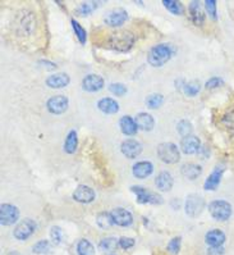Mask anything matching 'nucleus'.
<instances>
[{
  "instance_id": "obj_1",
  "label": "nucleus",
  "mask_w": 234,
  "mask_h": 255,
  "mask_svg": "<svg viewBox=\"0 0 234 255\" xmlns=\"http://www.w3.org/2000/svg\"><path fill=\"white\" fill-rule=\"evenodd\" d=\"M107 48L117 53H128L136 44V36L127 29H117L110 32L106 40Z\"/></svg>"
},
{
  "instance_id": "obj_2",
  "label": "nucleus",
  "mask_w": 234,
  "mask_h": 255,
  "mask_svg": "<svg viewBox=\"0 0 234 255\" xmlns=\"http://www.w3.org/2000/svg\"><path fill=\"white\" fill-rule=\"evenodd\" d=\"M173 56H174V50L169 44H157L150 49L149 54H147V63L151 67L160 68V67L165 66Z\"/></svg>"
},
{
  "instance_id": "obj_3",
  "label": "nucleus",
  "mask_w": 234,
  "mask_h": 255,
  "mask_svg": "<svg viewBox=\"0 0 234 255\" xmlns=\"http://www.w3.org/2000/svg\"><path fill=\"white\" fill-rule=\"evenodd\" d=\"M156 154L163 163L177 164L181 161V150L174 142H161L156 147Z\"/></svg>"
},
{
  "instance_id": "obj_4",
  "label": "nucleus",
  "mask_w": 234,
  "mask_h": 255,
  "mask_svg": "<svg viewBox=\"0 0 234 255\" xmlns=\"http://www.w3.org/2000/svg\"><path fill=\"white\" fill-rule=\"evenodd\" d=\"M130 191L136 195V201L138 204H153V205H161L164 203V199L159 194L153 193L150 190L145 189L140 185L130 186Z\"/></svg>"
},
{
  "instance_id": "obj_5",
  "label": "nucleus",
  "mask_w": 234,
  "mask_h": 255,
  "mask_svg": "<svg viewBox=\"0 0 234 255\" xmlns=\"http://www.w3.org/2000/svg\"><path fill=\"white\" fill-rule=\"evenodd\" d=\"M208 213L210 216L215 219V221H219V222H225L232 217V209L231 203H228L225 200H214L208 205Z\"/></svg>"
},
{
  "instance_id": "obj_6",
  "label": "nucleus",
  "mask_w": 234,
  "mask_h": 255,
  "mask_svg": "<svg viewBox=\"0 0 234 255\" xmlns=\"http://www.w3.org/2000/svg\"><path fill=\"white\" fill-rule=\"evenodd\" d=\"M206 208L205 199L199 194H189L184 201V212L189 218H197Z\"/></svg>"
},
{
  "instance_id": "obj_7",
  "label": "nucleus",
  "mask_w": 234,
  "mask_h": 255,
  "mask_svg": "<svg viewBox=\"0 0 234 255\" xmlns=\"http://www.w3.org/2000/svg\"><path fill=\"white\" fill-rule=\"evenodd\" d=\"M37 229V222L32 218H25L17 223L13 229L14 239L18 241H26L28 240Z\"/></svg>"
},
{
  "instance_id": "obj_8",
  "label": "nucleus",
  "mask_w": 234,
  "mask_h": 255,
  "mask_svg": "<svg viewBox=\"0 0 234 255\" xmlns=\"http://www.w3.org/2000/svg\"><path fill=\"white\" fill-rule=\"evenodd\" d=\"M20 221V209L16 205L4 203L0 205V225L3 227L13 226Z\"/></svg>"
},
{
  "instance_id": "obj_9",
  "label": "nucleus",
  "mask_w": 234,
  "mask_h": 255,
  "mask_svg": "<svg viewBox=\"0 0 234 255\" xmlns=\"http://www.w3.org/2000/svg\"><path fill=\"white\" fill-rule=\"evenodd\" d=\"M104 23L106 26L117 28V27L123 26L124 23L128 20V12L124 8H114V9L109 10L104 16Z\"/></svg>"
},
{
  "instance_id": "obj_10",
  "label": "nucleus",
  "mask_w": 234,
  "mask_h": 255,
  "mask_svg": "<svg viewBox=\"0 0 234 255\" xmlns=\"http://www.w3.org/2000/svg\"><path fill=\"white\" fill-rule=\"evenodd\" d=\"M69 99L65 95H54L48 99L46 102V109L49 113L55 115H60L68 111Z\"/></svg>"
},
{
  "instance_id": "obj_11",
  "label": "nucleus",
  "mask_w": 234,
  "mask_h": 255,
  "mask_svg": "<svg viewBox=\"0 0 234 255\" xmlns=\"http://www.w3.org/2000/svg\"><path fill=\"white\" fill-rule=\"evenodd\" d=\"M111 218H113L114 226L119 227H130L133 225V214L130 212V210L124 209V208H114L113 210H110Z\"/></svg>"
},
{
  "instance_id": "obj_12",
  "label": "nucleus",
  "mask_w": 234,
  "mask_h": 255,
  "mask_svg": "<svg viewBox=\"0 0 234 255\" xmlns=\"http://www.w3.org/2000/svg\"><path fill=\"white\" fill-rule=\"evenodd\" d=\"M143 146L136 139H127L121 144V153L128 159H136L142 153Z\"/></svg>"
},
{
  "instance_id": "obj_13",
  "label": "nucleus",
  "mask_w": 234,
  "mask_h": 255,
  "mask_svg": "<svg viewBox=\"0 0 234 255\" xmlns=\"http://www.w3.org/2000/svg\"><path fill=\"white\" fill-rule=\"evenodd\" d=\"M201 140L197 136H195V135H189V136L182 138V140L179 142V149L185 155L199 154V151L201 150Z\"/></svg>"
},
{
  "instance_id": "obj_14",
  "label": "nucleus",
  "mask_w": 234,
  "mask_h": 255,
  "mask_svg": "<svg viewBox=\"0 0 234 255\" xmlns=\"http://www.w3.org/2000/svg\"><path fill=\"white\" fill-rule=\"evenodd\" d=\"M105 86L104 79L99 75L90 73L82 79V88L86 92H99Z\"/></svg>"
},
{
  "instance_id": "obj_15",
  "label": "nucleus",
  "mask_w": 234,
  "mask_h": 255,
  "mask_svg": "<svg viewBox=\"0 0 234 255\" xmlns=\"http://www.w3.org/2000/svg\"><path fill=\"white\" fill-rule=\"evenodd\" d=\"M73 200H76L77 203L81 204H90L96 199V194L94 190L87 185H78L76 190L72 194Z\"/></svg>"
},
{
  "instance_id": "obj_16",
  "label": "nucleus",
  "mask_w": 234,
  "mask_h": 255,
  "mask_svg": "<svg viewBox=\"0 0 234 255\" xmlns=\"http://www.w3.org/2000/svg\"><path fill=\"white\" fill-rule=\"evenodd\" d=\"M224 166L223 164H218L212 170L211 173L208 174V178H206L205 183H204V190H206V191H215V190L218 189L221 182V178H223V174H224Z\"/></svg>"
},
{
  "instance_id": "obj_17",
  "label": "nucleus",
  "mask_w": 234,
  "mask_h": 255,
  "mask_svg": "<svg viewBox=\"0 0 234 255\" xmlns=\"http://www.w3.org/2000/svg\"><path fill=\"white\" fill-rule=\"evenodd\" d=\"M45 84L48 87L59 90V88L67 87V86L71 84V77H69L68 73H64V72L52 73V75H49L48 77H46Z\"/></svg>"
},
{
  "instance_id": "obj_18",
  "label": "nucleus",
  "mask_w": 234,
  "mask_h": 255,
  "mask_svg": "<svg viewBox=\"0 0 234 255\" xmlns=\"http://www.w3.org/2000/svg\"><path fill=\"white\" fill-rule=\"evenodd\" d=\"M173 185H174V178H173L172 173L168 170H161L155 177L156 189L161 191V193H169L170 190L173 189Z\"/></svg>"
},
{
  "instance_id": "obj_19",
  "label": "nucleus",
  "mask_w": 234,
  "mask_h": 255,
  "mask_svg": "<svg viewBox=\"0 0 234 255\" xmlns=\"http://www.w3.org/2000/svg\"><path fill=\"white\" fill-rule=\"evenodd\" d=\"M154 173V164L150 161H140L133 164L132 167V174L138 180L147 178Z\"/></svg>"
},
{
  "instance_id": "obj_20",
  "label": "nucleus",
  "mask_w": 234,
  "mask_h": 255,
  "mask_svg": "<svg viewBox=\"0 0 234 255\" xmlns=\"http://www.w3.org/2000/svg\"><path fill=\"white\" fill-rule=\"evenodd\" d=\"M188 13H189V20L191 22L195 25V26H202L205 23V13L202 10L201 4L199 1H191L188 5Z\"/></svg>"
},
{
  "instance_id": "obj_21",
  "label": "nucleus",
  "mask_w": 234,
  "mask_h": 255,
  "mask_svg": "<svg viewBox=\"0 0 234 255\" xmlns=\"http://www.w3.org/2000/svg\"><path fill=\"white\" fill-rule=\"evenodd\" d=\"M98 108L101 113H104V114H117L118 112H119V103L113 98H101L100 100L98 102Z\"/></svg>"
},
{
  "instance_id": "obj_22",
  "label": "nucleus",
  "mask_w": 234,
  "mask_h": 255,
  "mask_svg": "<svg viewBox=\"0 0 234 255\" xmlns=\"http://www.w3.org/2000/svg\"><path fill=\"white\" fill-rule=\"evenodd\" d=\"M134 121H136L137 126H138V130H142L145 132L153 131L154 127H155V119L150 113L146 112H141L134 117Z\"/></svg>"
},
{
  "instance_id": "obj_23",
  "label": "nucleus",
  "mask_w": 234,
  "mask_h": 255,
  "mask_svg": "<svg viewBox=\"0 0 234 255\" xmlns=\"http://www.w3.org/2000/svg\"><path fill=\"white\" fill-rule=\"evenodd\" d=\"M225 240H227V236L221 229H210L205 235V242L206 245H208V248L223 246Z\"/></svg>"
},
{
  "instance_id": "obj_24",
  "label": "nucleus",
  "mask_w": 234,
  "mask_h": 255,
  "mask_svg": "<svg viewBox=\"0 0 234 255\" xmlns=\"http://www.w3.org/2000/svg\"><path fill=\"white\" fill-rule=\"evenodd\" d=\"M119 128H121L122 134L126 136H134L138 132V126H137L134 118L130 115H123L119 119Z\"/></svg>"
},
{
  "instance_id": "obj_25",
  "label": "nucleus",
  "mask_w": 234,
  "mask_h": 255,
  "mask_svg": "<svg viewBox=\"0 0 234 255\" xmlns=\"http://www.w3.org/2000/svg\"><path fill=\"white\" fill-rule=\"evenodd\" d=\"M181 173L187 180L195 181L202 174V167L196 163H184L181 168Z\"/></svg>"
},
{
  "instance_id": "obj_26",
  "label": "nucleus",
  "mask_w": 234,
  "mask_h": 255,
  "mask_svg": "<svg viewBox=\"0 0 234 255\" xmlns=\"http://www.w3.org/2000/svg\"><path fill=\"white\" fill-rule=\"evenodd\" d=\"M103 1H83L75 9V14L77 17H87L92 14L95 10L98 9Z\"/></svg>"
},
{
  "instance_id": "obj_27",
  "label": "nucleus",
  "mask_w": 234,
  "mask_h": 255,
  "mask_svg": "<svg viewBox=\"0 0 234 255\" xmlns=\"http://www.w3.org/2000/svg\"><path fill=\"white\" fill-rule=\"evenodd\" d=\"M117 248H119V239L114 237V236H109V237H104L99 242V249L101 253L104 254H113Z\"/></svg>"
},
{
  "instance_id": "obj_28",
  "label": "nucleus",
  "mask_w": 234,
  "mask_h": 255,
  "mask_svg": "<svg viewBox=\"0 0 234 255\" xmlns=\"http://www.w3.org/2000/svg\"><path fill=\"white\" fill-rule=\"evenodd\" d=\"M78 147V134L76 130H71L67 134L63 145V150L67 154H75Z\"/></svg>"
},
{
  "instance_id": "obj_29",
  "label": "nucleus",
  "mask_w": 234,
  "mask_h": 255,
  "mask_svg": "<svg viewBox=\"0 0 234 255\" xmlns=\"http://www.w3.org/2000/svg\"><path fill=\"white\" fill-rule=\"evenodd\" d=\"M52 242L50 240H40L32 246V253L36 255H50L54 253Z\"/></svg>"
},
{
  "instance_id": "obj_30",
  "label": "nucleus",
  "mask_w": 234,
  "mask_h": 255,
  "mask_svg": "<svg viewBox=\"0 0 234 255\" xmlns=\"http://www.w3.org/2000/svg\"><path fill=\"white\" fill-rule=\"evenodd\" d=\"M163 5L173 16H183L184 14V7L178 0H163Z\"/></svg>"
},
{
  "instance_id": "obj_31",
  "label": "nucleus",
  "mask_w": 234,
  "mask_h": 255,
  "mask_svg": "<svg viewBox=\"0 0 234 255\" xmlns=\"http://www.w3.org/2000/svg\"><path fill=\"white\" fill-rule=\"evenodd\" d=\"M71 26L72 28H73V32H75L76 37H77V40L79 41V44H81V45H85L86 41H87V31H86L81 23L78 22L77 20H75V18H72L71 20Z\"/></svg>"
},
{
  "instance_id": "obj_32",
  "label": "nucleus",
  "mask_w": 234,
  "mask_h": 255,
  "mask_svg": "<svg viewBox=\"0 0 234 255\" xmlns=\"http://www.w3.org/2000/svg\"><path fill=\"white\" fill-rule=\"evenodd\" d=\"M78 255H95L96 254V249L92 245L91 241H88L87 239H81L77 242L76 246Z\"/></svg>"
},
{
  "instance_id": "obj_33",
  "label": "nucleus",
  "mask_w": 234,
  "mask_h": 255,
  "mask_svg": "<svg viewBox=\"0 0 234 255\" xmlns=\"http://www.w3.org/2000/svg\"><path fill=\"white\" fill-rule=\"evenodd\" d=\"M96 225L101 229H110L114 226L110 212H100L96 216Z\"/></svg>"
},
{
  "instance_id": "obj_34",
  "label": "nucleus",
  "mask_w": 234,
  "mask_h": 255,
  "mask_svg": "<svg viewBox=\"0 0 234 255\" xmlns=\"http://www.w3.org/2000/svg\"><path fill=\"white\" fill-rule=\"evenodd\" d=\"M200 90H201V84H200L199 81H196V80L184 82V84H183L182 91L184 92L185 96H191V98H193V96H196V95L199 94Z\"/></svg>"
},
{
  "instance_id": "obj_35",
  "label": "nucleus",
  "mask_w": 234,
  "mask_h": 255,
  "mask_svg": "<svg viewBox=\"0 0 234 255\" xmlns=\"http://www.w3.org/2000/svg\"><path fill=\"white\" fill-rule=\"evenodd\" d=\"M145 103H146V107L149 109H157L163 105L164 96L161 94H150Z\"/></svg>"
},
{
  "instance_id": "obj_36",
  "label": "nucleus",
  "mask_w": 234,
  "mask_h": 255,
  "mask_svg": "<svg viewBox=\"0 0 234 255\" xmlns=\"http://www.w3.org/2000/svg\"><path fill=\"white\" fill-rule=\"evenodd\" d=\"M177 131L178 134L182 136V138H185V136H189L192 135V131H193V126H192L191 122L188 119H182L177 123Z\"/></svg>"
},
{
  "instance_id": "obj_37",
  "label": "nucleus",
  "mask_w": 234,
  "mask_h": 255,
  "mask_svg": "<svg viewBox=\"0 0 234 255\" xmlns=\"http://www.w3.org/2000/svg\"><path fill=\"white\" fill-rule=\"evenodd\" d=\"M181 246H182V237L181 236L173 237L166 245V252L170 253L172 255H177L181 252Z\"/></svg>"
},
{
  "instance_id": "obj_38",
  "label": "nucleus",
  "mask_w": 234,
  "mask_h": 255,
  "mask_svg": "<svg viewBox=\"0 0 234 255\" xmlns=\"http://www.w3.org/2000/svg\"><path fill=\"white\" fill-rule=\"evenodd\" d=\"M204 5H205L206 13L208 14V17L212 21L218 20V5H216V1L215 0H205Z\"/></svg>"
},
{
  "instance_id": "obj_39",
  "label": "nucleus",
  "mask_w": 234,
  "mask_h": 255,
  "mask_svg": "<svg viewBox=\"0 0 234 255\" xmlns=\"http://www.w3.org/2000/svg\"><path fill=\"white\" fill-rule=\"evenodd\" d=\"M109 91L111 94L117 95V96H124L128 92V88L122 82H113V84L109 85Z\"/></svg>"
},
{
  "instance_id": "obj_40",
  "label": "nucleus",
  "mask_w": 234,
  "mask_h": 255,
  "mask_svg": "<svg viewBox=\"0 0 234 255\" xmlns=\"http://www.w3.org/2000/svg\"><path fill=\"white\" fill-rule=\"evenodd\" d=\"M50 241L52 245H59L63 241V229L59 226H52L50 229Z\"/></svg>"
},
{
  "instance_id": "obj_41",
  "label": "nucleus",
  "mask_w": 234,
  "mask_h": 255,
  "mask_svg": "<svg viewBox=\"0 0 234 255\" xmlns=\"http://www.w3.org/2000/svg\"><path fill=\"white\" fill-rule=\"evenodd\" d=\"M221 123L223 126L229 130L231 132H234V108L228 111L224 115H223V119H221Z\"/></svg>"
},
{
  "instance_id": "obj_42",
  "label": "nucleus",
  "mask_w": 234,
  "mask_h": 255,
  "mask_svg": "<svg viewBox=\"0 0 234 255\" xmlns=\"http://www.w3.org/2000/svg\"><path fill=\"white\" fill-rule=\"evenodd\" d=\"M20 26L21 28H22V32L25 33H28L32 31L33 28V20H32V17L31 16H25V18H23L22 21H21L20 23Z\"/></svg>"
},
{
  "instance_id": "obj_43",
  "label": "nucleus",
  "mask_w": 234,
  "mask_h": 255,
  "mask_svg": "<svg viewBox=\"0 0 234 255\" xmlns=\"http://www.w3.org/2000/svg\"><path fill=\"white\" fill-rule=\"evenodd\" d=\"M223 85H224V80L220 79V77H211L206 81L205 87L208 90H214V88H218Z\"/></svg>"
},
{
  "instance_id": "obj_44",
  "label": "nucleus",
  "mask_w": 234,
  "mask_h": 255,
  "mask_svg": "<svg viewBox=\"0 0 234 255\" xmlns=\"http://www.w3.org/2000/svg\"><path fill=\"white\" fill-rule=\"evenodd\" d=\"M134 244H136V240L133 237L122 236L121 239H119V248L123 249V250H128V249L133 248Z\"/></svg>"
},
{
  "instance_id": "obj_45",
  "label": "nucleus",
  "mask_w": 234,
  "mask_h": 255,
  "mask_svg": "<svg viewBox=\"0 0 234 255\" xmlns=\"http://www.w3.org/2000/svg\"><path fill=\"white\" fill-rule=\"evenodd\" d=\"M39 64H41V66L43 67H45L46 69H50V71H54V69H56L58 68V66H56L55 63L54 62H50V60H39Z\"/></svg>"
},
{
  "instance_id": "obj_46",
  "label": "nucleus",
  "mask_w": 234,
  "mask_h": 255,
  "mask_svg": "<svg viewBox=\"0 0 234 255\" xmlns=\"http://www.w3.org/2000/svg\"><path fill=\"white\" fill-rule=\"evenodd\" d=\"M208 255H223L224 254V248L223 246H215V248H208Z\"/></svg>"
},
{
  "instance_id": "obj_47",
  "label": "nucleus",
  "mask_w": 234,
  "mask_h": 255,
  "mask_svg": "<svg viewBox=\"0 0 234 255\" xmlns=\"http://www.w3.org/2000/svg\"><path fill=\"white\" fill-rule=\"evenodd\" d=\"M110 255H117V254H110Z\"/></svg>"
}]
</instances>
